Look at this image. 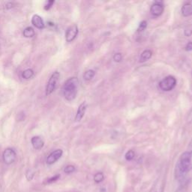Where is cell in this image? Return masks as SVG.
Segmentation results:
<instances>
[{
    "mask_svg": "<svg viewBox=\"0 0 192 192\" xmlns=\"http://www.w3.org/2000/svg\"><path fill=\"white\" fill-rule=\"evenodd\" d=\"M190 170H192V152H191V162H190Z\"/></svg>",
    "mask_w": 192,
    "mask_h": 192,
    "instance_id": "obj_29",
    "label": "cell"
},
{
    "mask_svg": "<svg viewBox=\"0 0 192 192\" xmlns=\"http://www.w3.org/2000/svg\"><path fill=\"white\" fill-rule=\"evenodd\" d=\"M165 189V179L164 177H159L152 186L149 192H164Z\"/></svg>",
    "mask_w": 192,
    "mask_h": 192,
    "instance_id": "obj_7",
    "label": "cell"
},
{
    "mask_svg": "<svg viewBox=\"0 0 192 192\" xmlns=\"http://www.w3.org/2000/svg\"><path fill=\"white\" fill-rule=\"evenodd\" d=\"M16 153L14 149H11V148H8L4 151L3 155V158L4 162L5 164L9 165L11 164L13 162H14L15 159H16Z\"/></svg>",
    "mask_w": 192,
    "mask_h": 192,
    "instance_id": "obj_4",
    "label": "cell"
},
{
    "mask_svg": "<svg viewBox=\"0 0 192 192\" xmlns=\"http://www.w3.org/2000/svg\"><path fill=\"white\" fill-rule=\"evenodd\" d=\"M176 86V79L174 76H167L159 83V87L164 92H170Z\"/></svg>",
    "mask_w": 192,
    "mask_h": 192,
    "instance_id": "obj_2",
    "label": "cell"
},
{
    "mask_svg": "<svg viewBox=\"0 0 192 192\" xmlns=\"http://www.w3.org/2000/svg\"><path fill=\"white\" fill-rule=\"evenodd\" d=\"M32 146L34 147V149L40 150L41 149H42L44 146V141L42 140L40 137H33L31 140Z\"/></svg>",
    "mask_w": 192,
    "mask_h": 192,
    "instance_id": "obj_12",
    "label": "cell"
},
{
    "mask_svg": "<svg viewBox=\"0 0 192 192\" xmlns=\"http://www.w3.org/2000/svg\"><path fill=\"white\" fill-rule=\"evenodd\" d=\"M34 176V173L32 172L31 170H28L27 172H26V178H27V179L29 181H30V180L32 179V178H33Z\"/></svg>",
    "mask_w": 192,
    "mask_h": 192,
    "instance_id": "obj_24",
    "label": "cell"
},
{
    "mask_svg": "<svg viewBox=\"0 0 192 192\" xmlns=\"http://www.w3.org/2000/svg\"><path fill=\"white\" fill-rule=\"evenodd\" d=\"M164 6L161 2H155L150 8V12L155 17H159L163 14Z\"/></svg>",
    "mask_w": 192,
    "mask_h": 192,
    "instance_id": "obj_6",
    "label": "cell"
},
{
    "mask_svg": "<svg viewBox=\"0 0 192 192\" xmlns=\"http://www.w3.org/2000/svg\"><path fill=\"white\" fill-rule=\"evenodd\" d=\"M146 26H147V22H146V20H143V21L140 23V25H139L138 31V32L143 31V30L146 28Z\"/></svg>",
    "mask_w": 192,
    "mask_h": 192,
    "instance_id": "obj_20",
    "label": "cell"
},
{
    "mask_svg": "<svg viewBox=\"0 0 192 192\" xmlns=\"http://www.w3.org/2000/svg\"><path fill=\"white\" fill-rule=\"evenodd\" d=\"M152 56H153V51L150 50H144L141 54V55H140V62H146L147 60H150Z\"/></svg>",
    "mask_w": 192,
    "mask_h": 192,
    "instance_id": "obj_13",
    "label": "cell"
},
{
    "mask_svg": "<svg viewBox=\"0 0 192 192\" xmlns=\"http://www.w3.org/2000/svg\"><path fill=\"white\" fill-rule=\"evenodd\" d=\"M96 75V72L93 70H88L84 73L83 75V78H84L86 80H91L93 77H95Z\"/></svg>",
    "mask_w": 192,
    "mask_h": 192,
    "instance_id": "obj_15",
    "label": "cell"
},
{
    "mask_svg": "<svg viewBox=\"0 0 192 192\" xmlns=\"http://www.w3.org/2000/svg\"><path fill=\"white\" fill-rule=\"evenodd\" d=\"M134 156H135V153L133 150H128L126 153H125V158L127 161H132L134 159Z\"/></svg>",
    "mask_w": 192,
    "mask_h": 192,
    "instance_id": "obj_18",
    "label": "cell"
},
{
    "mask_svg": "<svg viewBox=\"0 0 192 192\" xmlns=\"http://www.w3.org/2000/svg\"><path fill=\"white\" fill-rule=\"evenodd\" d=\"M60 175H56V176H53V177H51V178H50V179H48L47 180V182H46V183L47 184H50V183H53V182H56V180H58L59 179H60Z\"/></svg>",
    "mask_w": 192,
    "mask_h": 192,
    "instance_id": "obj_22",
    "label": "cell"
},
{
    "mask_svg": "<svg viewBox=\"0 0 192 192\" xmlns=\"http://www.w3.org/2000/svg\"><path fill=\"white\" fill-rule=\"evenodd\" d=\"M185 50L186 51H191L192 50V41H190L186 44V46L185 47Z\"/></svg>",
    "mask_w": 192,
    "mask_h": 192,
    "instance_id": "obj_25",
    "label": "cell"
},
{
    "mask_svg": "<svg viewBox=\"0 0 192 192\" xmlns=\"http://www.w3.org/2000/svg\"><path fill=\"white\" fill-rule=\"evenodd\" d=\"M60 75L58 71H55L52 75H51L50 80L46 86V95H50L55 90L56 87L57 82H58L59 78H60Z\"/></svg>",
    "mask_w": 192,
    "mask_h": 192,
    "instance_id": "obj_3",
    "label": "cell"
},
{
    "mask_svg": "<svg viewBox=\"0 0 192 192\" xmlns=\"http://www.w3.org/2000/svg\"><path fill=\"white\" fill-rule=\"evenodd\" d=\"M113 60L117 62H120L122 60V55L120 53H117V54H114Z\"/></svg>",
    "mask_w": 192,
    "mask_h": 192,
    "instance_id": "obj_21",
    "label": "cell"
},
{
    "mask_svg": "<svg viewBox=\"0 0 192 192\" xmlns=\"http://www.w3.org/2000/svg\"><path fill=\"white\" fill-rule=\"evenodd\" d=\"M191 75H192V72H191Z\"/></svg>",
    "mask_w": 192,
    "mask_h": 192,
    "instance_id": "obj_31",
    "label": "cell"
},
{
    "mask_svg": "<svg viewBox=\"0 0 192 192\" xmlns=\"http://www.w3.org/2000/svg\"><path fill=\"white\" fill-rule=\"evenodd\" d=\"M78 34V27L77 25H72L68 28L65 33V40L67 42H71L77 37Z\"/></svg>",
    "mask_w": 192,
    "mask_h": 192,
    "instance_id": "obj_5",
    "label": "cell"
},
{
    "mask_svg": "<svg viewBox=\"0 0 192 192\" xmlns=\"http://www.w3.org/2000/svg\"><path fill=\"white\" fill-rule=\"evenodd\" d=\"M55 2L54 1V0H50V1H47L46 4H45L44 5V9L45 10H49V9L51 7L53 6V5H54Z\"/></svg>",
    "mask_w": 192,
    "mask_h": 192,
    "instance_id": "obj_23",
    "label": "cell"
},
{
    "mask_svg": "<svg viewBox=\"0 0 192 192\" xmlns=\"http://www.w3.org/2000/svg\"><path fill=\"white\" fill-rule=\"evenodd\" d=\"M189 146H190V147H192V140H191V142H190V143H189Z\"/></svg>",
    "mask_w": 192,
    "mask_h": 192,
    "instance_id": "obj_30",
    "label": "cell"
},
{
    "mask_svg": "<svg viewBox=\"0 0 192 192\" xmlns=\"http://www.w3.org/2000/svg\"><path fill=\"white\" fill-rule=\"evenodd\" d=\"M185 35L188 37L191 36L192 35V29H186L185 31Z\"/></svg>",
    "mask_w": 192,
    "mask_h": 192,
    "instance_id": "obj_26",
    "label": "cell"
},
{
    "mask_svg": "<svg viewBox=\"0 0 192 192\" xmlns=\"http://www.w3.org/2000/svg\"><path fill=\"white\" fill-rule=\"evenodd\" d=\"M182 14L185 18H188L192 15V4L191 3H185L182 7Z\"/></svg>",
    "mask_w": 192,
    "mask_h": 192,
    "instance_id": "obj_11",
    "label": "cell"
},
{
    "mask_svg": "<svg viewBox=\"0 0 192 192\" xmlns=\"http://www.w3.org/2000/svg\"><path fill=\"white\" fill-rule=\"evenodd\" d=\"M75 171V167L73 166V165H68L65 167L64 169V172L67 174H72Z\"/></svg>",
    "mask_w": 192,
    "mask_h": 192,
    "instance_id": "obj_19",
    "label": "cell"
},
{
    "mask_svg": "<svg viewBox=\"0 0 192 192\" xmlns=\"http://www.w3.org/2000/svg\"><path fill=\"white\" fill-rule=\"evenodd\" d=\"M86 108H87V104L85 101H83V103L79 106L78 110H77V114H76L75 117L76 122H80L83 119V117H84V114L86 113Z\"/></svg>",
    "mask_w": 192,
    "mask_h": 192,
    "instance_id": "obj_9",
    "label": "cell"
},
{
    "mask_svg": "<svg viewBox=\"0 0 192 192\" xmlns=\"http://www.w3.org/2000/svg\"><path fill=\"white\" fill-rule=\"evenodd\" d=\"M23 36L26 38H32L34 35H35V31L32 27L29 26V27H26L25 29H24L23 32Z\"/></svg>",
    "mask_w": 192,
    "mask_h": 192,
    "instance_id": "obj_14",
    "label": "cell"
},
{
    "mask_svg": "<svg viewBox=\"0 0 192 192\" xmlns=\"http://www.w3.org/2000/svg\"><path fill=\"white\" fill-rule=\"evenodd\" d=\"M62 154H63V152H62V149L55 150V151L51 153L50 155H49V156L47 157V164L49 165L54 164L55 162H56V161L62 157Z\"/></svg>",
    "mask_w": 192,
    "mask_h": 192,
    "instance_id": "obj_8",
    "label": "cell"
},
{
    "mask_svg": "<svg viewBox=\"0 0 192 192\" xmlns=\"http://www.w3.org/2000/svg\"><path fill=\"white\" fill-rule=\"evenodd\" d=\"M187 120H188V122H191L192 121V109L190 110L189 116H188Z\"/></svg>",
    "mask_w": 192,
    "mask_h": 192,
    "instance_id": "obj_27",
    "label": "cell"
},
{
    "mask_svg": "<svg viewBox=\"0 0 192 192\" xmlns=\"http://www.w3.org/2000/svg\"><path fill=\"white\" fill-rule=\"evenodd\" d=\"M13 5H14V4L12 3H8L6 4V8L7 9H11L13 8Z\"/></svg>",
    "mask_w": 192,
    "mask_h": 192,
    "instance_id": "obj_28",
    "label": "cell"
},
{
    "mask_svg": "<svg viewBox=\"0 0 192 192\" xmlns=\"http://www.w3.org/2000/svg\"><path fill=\"white\" fill-rule=\"evenodd\" d=\"M33 75H34V71L32 69H26L22 73V77L26 80L30 79Z\"/></svg>",
    "mask_w": 192,
    "mask_h": 192,
    "instance_id": "obj_16",
    "label": "cell"
},
{
    "mask_svg": "<svg viewBox=\"0 0 192 192\" xmlns=\"http://www.w3.org/2000/svg\"><path fill=\"white\" fill-rule=\"evenodd\" d=\"M79 81L77 77H71L62 86V93L66 100L71 101L76 98L78 91Z\"/></svg>",
    "mask_w": 192,
    "mask_h": 192,
    "instance_id": "obj_1",
    "label": "cell"
},
{
    "mask_svg": "<svg viewBox=\"0 0 192 192\" xmlns=\"http://www.w3.org/2000/svg\"><path fill=\"white\" fill-rule=\"evenodd\" d=\"M32 23L33 24L34 26H35V27L38 29H41L44 27V23L42 18L38 14L34 15V16L32 17Z\"/></svg>",
    "mask_w": 192,
    "mask_h": 192,
    "instance_id": "obj_10",
    "label": "cell"
},
{
    "mask_svg": "<svg viewBox=\"0 0 192 192\" xmlns=\"http://www.w3.org/2000/svg\"><path fill=\"white\" fill-rule=\"evenodd\" d=\"M104 179V176L103 173L98 172L94 176V182L96 183H100Z\"/></svg>",
    "mask_w": 192,
    "mask_h": 192,
    "instance_id": "obj_17",
    "label": "cell"
}]
</instances>
